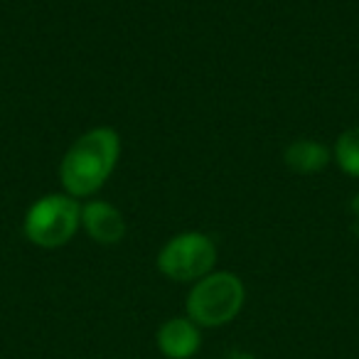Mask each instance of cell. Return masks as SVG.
<instances>
[{
	"mask_svg": "<svg viewBox=\"0 0 359 359\" xmlns=\"http://www.w3.org/2000/svg\"><path fill=\"white\" fill-rule=\"evenodd\" d=\"M121 158V135L109 126L86 130L69 145L60 165V182L74 200H84L109 182Z\"/></svg>",
	"mask_w": 359,
	"mask_h": 359,
	"instance_id": "obj_1",
	"label": "cell"
},
{
	"mask_svg": "<svg viewBox=\"0 0 359 359\" xmlns=\"http://www.w3.org/2000/svg\"><path fill=\"white\" fill-rule=\"evenodd\" d=\"M246 290L239 276L229 271H212L192 283L187 295V318L200 327H222L241 313Z\"/></svg>",
	"mask_w": 359,
	"mask_h": 359,
	"instance_id": "obj_2",
	"label": "cell"
},
{
	"mask_svg": "<svg viewBox=\"0 0 359 359\" xmlns=\"http://www.w3.org/2000/svg\"><path fill=\"white\" fill-rule=\"evenodd\" d=\"M81 226L79 200L69 195H47L27 210L22 231L40 249H60L69 244Z\"/></svg>",
	"mask_w": 359,
	"mask_h": 359,
	"instance_id": "obj_3",
	"label": "cell"
},
{
	"mask_svg": "<svg viewBox=\"0 0 359 359\" xmlns=\"http://www.w3.org/2000/svg\"><path fill=\"white\" fill-rule=\"evenodd\" d=\"M217 244L202 231H182L172 236L158 254V271L175 283H197L215 271Z\"/></svg>",
	"mask_w": 359,
	"mask_h": 359,
	"instance_id": "obj_4",
	"label": "cell"
},
{
	"mask_svg": "<svg viewBox=\"0 0 359 359\" xmlns=\"http://www.w3.org/2000/svg\"><path fill=\"white\" fill-rule=\"evenodd\" d=\"M81 226L96 244H118L126 234V219L121 210L104 200H91L81 207Z\"/></svg>",
	"mask_w": 359,
	"mask_h": 359,
	"instance_id": "obj_5",
	"label": "cell"
},
{
	"mask_svg": "<svg viewBox=\"0 0 359 359\" xmlns=\"http://www.w3.org/2000/svg\"><path fill=\"white\" fill-rule=\"evenodd\" d=\"M200 325H195L190 318H170L160 325L158 334V349L168 359H190L197 354L202 344Z\"/></svg>",
	"mask_w": 359,
	"mask_h": 359,
	"instance_id": "obj_6",
	"label": "cell"
},
{
	"mask_svg": "<svg viewBox=\"0 0 359 359\" xmlns=\"http://www.w3.org/2000/svg\"><path fill=\"white\" fill-rule=\"evenodd\" d=\"M330 150L323 143H315V140H293V143L285 148L283 160L293 172L298 175H313L320 170L327 168L330 163Z\"/></svg>",
	"mask_w": 359,
	"mask_h": 359,
	"instance_id": "obj_7",
	"label": "cell"
},
{
	"mask_svg": "<svg viewBox=\"0 0 359 359\" xmlns=\"http://www.w3.org/2000/svg\"><path fill=\"white\" fill-rule=\"evenodd\" d=\"M332 155L342 172H347L349 177H359V126L339 135Z\"/></svg>",
	"mask_w": 359,
	"mask_h": 359,
	"instance_id": "obj_8",
	"label": "cell"
}]
</instances>
